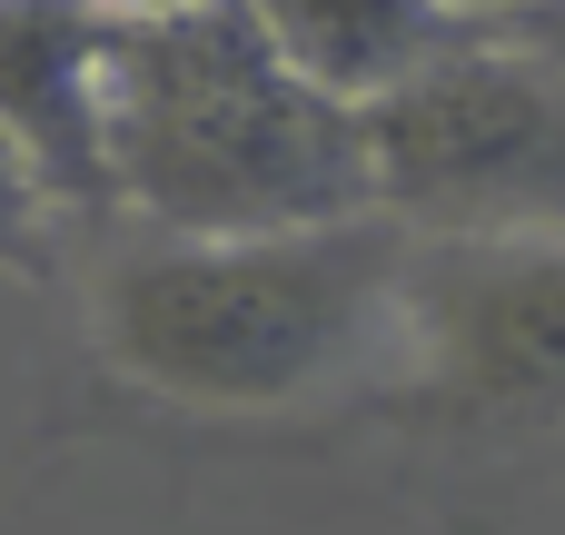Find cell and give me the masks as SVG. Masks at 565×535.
Segmentation results:
<instances>
[{"label": "cell", "instance_id": "obj_1", "mask_svg": "<svg viewBox=\"0 0 565 535\" xmlns=\"http://www.w3.org/2000/svg\"><path fill=\"white\" fill-rule=\"evenodd\" d=\"M407 228H278V238H119L89 268L99 357L199 417H278L397 357Z\"/></svg>", "mask_w": 565, "mask_h": 535}, {"label": "cell", "instance_id": "obj_2", "mask_svg": "<svg viewBox=\"0 0 565 535\" xmlns=\"http://www.w3.org/2000/svg\"><path fill=\"white\" fill-rule=\"evenodd\" d=\"M109 208L149 238H278L377 218L367 129L308 89L238 0L109 30Z\"/></svg>", "mask_w": 565, "mask_h": 535}, {"label": "cell", "instance_id": "obj_3", "mask_svg": "<svg viewBox=\"0 0 565 535\" xmlns=\"http://www.w3.org/2000/svg\"><path fill=\"white\" fill-rule=\"evenodd\" d=\"M367 129L377 218L407 238H565V60L516 30H467L397 79Z\"/></svg>", "mask_w": 565, "mask_h": 535}, {"label": "cell", "instance_id": "obj_4", "mask_svg": "<svg viewBox=\"0 0 565 535\" xmlns=\"http://www.w3.org/2000/svg\"><path fill=\"white\" fill-rule=\"evenodd\" d=\"M397 377L437 427H565V238H407Z\"/></svg>", "mask_w": 565, "mask_h": 535}, {"label": "cell", "instance_id": "obj_5", "mask_svg": "<svg viewBox=\"0 0 565 535\" xmlns=\"http://www.w3.org/2000/svg\"><path fill=\"white\" fill-rule=\"evenodd\" d=\"M109 20L99 0H0V139L60 208H109Z\"/></svg>", "mask_w": 565, "mask_h": 535}, {"label": "cell", "instance_id": "obj_6", "mask_svg": "<svg viewBox=\"0 0 565 535\" xmlns=\"http://www.w3.org/2000/svg\"><path fill=\"white\" fill-rule=\"evenodd\" d=\"M238 10L338 109H377L397 79H417L437 50L467 40V20H447L437 0H238Z\"/></svg>", "mask_w": 565, "mask_h": 535}, {"label": "cell", "instance_id": "obj_7", "mask_svg": "<svg viewBox=\"0 0 565 535\" xmlns=\"http://www.w3.org/2000/svg\"><path fill=\"white\" fill-rule=\"evenodd\" d=\"M50 258H60V199L0 139V278H50Z\"/></svg>", "mask_w": 565, "mask_h": 535}, {"label": "cell", "instance_id": "obj_8", "mask_svg": "<svg viewBox=\"0 0 565 535\" xmlns=\"http://www.w3.org/2000/svg\"><path fill=\"white\" fill-rule=\"evenodd\" d=\"M497 30H516V40H536L546 60H565V0H546V10H526V20H497Z\"/></svg>", "mask_w": 565, "mask_h": 535}, {"label": "cell", "instance_id": "obj_9", "mask_svg": "<svg viewBox=\"0 0 565 535\" xmlns=\"http://www.w3.org/2000/svg\"><path fill=\"white\" fill-rule=\"evenodd\" d=\"M447 20H467V30H497V20H526V10H546V0H437Z\"/></svg>", "mask_w": 565, "mask_h": 535}]
</instances>
